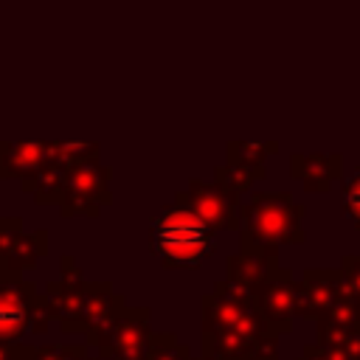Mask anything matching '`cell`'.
I'll use <instances>...</instances> for the list:
<instances>
[{"instance_id":"6da1fadb","label":"cell","mask_w":360,"mask_h":360,"mask_svg":"<svg viewBox=\"0 0 360 360\" xmlns=\"http://www.w3.org/2000/svg\"><path fill=\"white\" fill-rule=\"evenodd\" d=\"M200 332L205 360H278V335L253 295L228 278L200 298Z\"/></svg>"},{"instance_id":"7a4b0ae2","label":"cell","mask_w":360,"mask_h":360,"mask_svg":"<svg viewBox=\"0 0 360 360\" xmlns=\"http://www.w3.org/2000/svg\"><path fill=\"white\" fill-rule=\"evenodd\" d=\"M304 202H295L290 191H256L242 202L239 214V250L256 256H278L284 245H301Z\"/></svg>"},{"instance_id":"3957f363","label":"cell","mask_w":360,"mask_h":360,"mask_svg":"<svg viewBox=\"0 0 360 360\" xmlns=\"http://www.w3.org/2000/svg\"><path fill=\"white\" fill-rule=\"evenodd\" d=\"M146 245L166 270L197 267L217 253V233L188 205L174 200L146 222Z\"/></svg>"},{"instance_id":"277c9868","label":"cell","mask_w":360,"mask_h":360,"mask_svg":"<svg viewBox=\"0 0 360 360\" xmlns=\"http://www.w3.org/2000/svg\"><path fill=\"white\" fill-rule=\"evenodd\" d=\"M87 346H96L104 360H149L155 349L152 309L124 307L87 338Z\"/></svg>"},{"instance_id":"5b68a950","label":"cell","mask_w":360,"mask_h":360,"mask_svg":"<svg viewBox=\"0 0 360 360\" xmlns=\"http://www.w3.org/2000/svg\"><path fill=\"white\" fill-rule=\"evenodd\" d=\"M110 177H112V169L107 163H101L98 158L76 163L68 172L65 191H62V200H59L62 217H76V214L96 217L101 211V205H110L112 202Z\"/></svg>"},{"instance_id":"8992f818","label":"cell","mask_w":360,"mask_h":360,"mask_svg":"<svg viewBox=\"0 0 360 360\" xmlns=\"http://www.w3.org/2000/svg\"><path fill=\"white\" fill-rule=\"evenodd\" d=\"M177 202L188 205L214 233L217 231H239V214H242V194L225 188L222 183H205L191 177L183 191L174 194Z\"/></svg>"},{"instance_id":"52a82bcc","label":"cell","mask_w":360,"mask_h":360,"mask_svg":"<svg viewBox=\"0 0 360 360\" xmlns=\"http://www.w3.org/2000/svg\"><path fill=\"white\" fill-rule=\"evenodd\" d=\"M84 295H87V278H84L79 262L73 259V253H62L59 276L45 284V298L53 304L62 332H68V335H79L82 332Z\"/></svg>"},{"instance_id":"ba28073f","label":"cell","mask_w":360,"mask_h":360,"mask_svg":"<svg viewBox=\"0 0 360 360\" xmlns=\"http://www.w3.org/2000/svg\"><path fill=\"white\" fill-rule=\"evenodd\" d=\"M45 253H48L45 228L25 233L22 217H0V276L25 278L22 273L31 270Z\"/></svg>"},{"instance_id":"9c48e42d","label":"cell","mask_w":360,"mask_h":360,"mask_svg":"<svg viewBox=\"0 0 360 360\" xmlns=\"http://www.w3.org/2000/svg\"><path fill=\"white\" fill-rule=\"evenodd\" d=\"M39 295L37 281L0 276V340L25 343L22 338L31 335V312Z\"/></svg>"},{"instance_id":"30bf717a","label":"cell","mask_w":360,"mask_h":360,"mask_svg":"<svg viewBox=\"0 0 360 360\" xmlns=\"http://www.w3.org/2000/svg\"><path fill=\"white\" fill-rule=\"evenodd\" d=\"M253 301L262 312V318L270 323V329L281 338L292 332L295 318V276L290 267H273L270 276L253 290Z\"/></svg>"},{"instance_id":"8fae6325","label":"cell","mask_w":360,"mask_h":360,"mask_svg":"<svg viewBox=\"0 0 360 360\" xmlns=\"http://www.w3.org/2000/svg\"><path fill=\"white\" fill-rule=\"evenodd\" d=\"M346 287L349 284H346L340 267H309V270H304V276L295 281V315L318 321L321 315H326L340 301Z\"/></svg>"},{"instance_id":"7c38bea8","label":"cell","mask_w":360,"mask_h":360,"mask_svg":"<svg viewBox=\"0 0 360 360\" xmlns=\"http://www.w3.org/2000/svg\"><path fill=\"white\" fill-rule=\"evenodd\" d=\"M51 155L53 141H0V177H17L20 186H28Z\"/></svg>"},{"instance_id":"4fadbf2b","label":"cell","mask_w":360,"mask_h":360,"mask_svg":"<svg viewBox=\"0 0 360 360\" xmlns=\"http://www.w3.org/2000/svg\"><path fill=\"white\" fill-rule=\"evenodd\" d=\"M290 174L304 186V191L323 194L335 180L343 177V155L338 152H312V155H290Z\"/></svg>"},{"instance_id":"5bb4252c","label":"cell","mask_w":360,"mask_h":360,"mask_svg":"<svg viewBox=\"0 0 360 360\" xmlns=\"http://www.w3.org/2000/svg\"><path fill=\"white\" fill-rule=\"evenodd\" d=\"M73 166H76V163L65 155L62 141H53V155H51V160L34 174V180H31L28 186H22V191L34 194V200H37L39 205L59 202V200H62V191H65L68 172H70Z\"/></svg>"},{"instance_id":"9a60e30c","label":"cell","mask_w":360,"mask_h":360,"mask_svg":"<svg viewBox=\"0 0 360 360\" xmlns=\"http://www.w3.org/2000/svg\"><path fill=\"white\" fill-rule=\"evenodd\" d=\"M129 307L124 295L112 290V281H87V295H84V315H82V332L79 335H93L98 332L115 312Z\"/></svg>"},{"instance_id":"2e32d148","label":"cell","mask_w":360,"mask_h":360,"mask_svg":"<svg viewBox=\"0 0 360 360\" xmlns=\"http://www.w3.org/2000/svg\"><path fill=\"white\" fill-rule=\"evenodd\" d=\"M273 267H278V256H256L248 250H236L225 262V278L253 295V290L270 276Z\"/></svg>"},{"instance_id":"e0dca14e","label":"cell","mask_w":360,"mask_h":360,"mask_svg":"<svg viewBox=\"0 0 360 360\" xmlns=\"http://www.w3.org/2000/svg\"><path fill=\"white\" fill-rule=\"evenodd\" d=\"M278 152L276 141H228L225 143V158L231 166L259 172L264 174V160Z\"/></svg>"},{"instance_id":"ac0fdd59","label":"cell","mask_w":360,"mask_h":360,"mask_svg":"<svg viewBox=\"0 0 360 360\" xmlns=\"http://www.w3.org/2000/svg\"><path fill=\"white\" fill-rule=\"evenodd\" d=\"M318 346L335 352L340 360H360V329H326V326H318Z\"/></svg>"},{"instance_id":"d6986e66","label":"cell","mask_w":360,"mask_h":360,"mask_svg":"<svg viewBox=\"0 0 360 360\" xmlns=\"http://www.w3.org/2000/svg\"><path fill=\"white\" fill-rule=\"evenodd\" d=\"M28 360H96L87 354V343H45L31 346Z\"/></svg>"},{"instance_id":"ffe728a7","label":"cell","mask_w":360,"mask_h":360,"mask_svg":"<svg viewBox=\"0 0 360 360\" xmlns=\"http://www.w3.org/2000/svg\"><path fill=\"white\" fill-rule=\"evenodd\" d=\"M262 177H264V174H259V172H248V169H239V166H231V163H222V166L214 169V180L222 183L225 188L236 191V194L248 191V188L253 186V180H262Z\"/></svg>"},{"instance_id":"44dd1931","label":"cell","mask_w":360,"mask_h":360,"mask_svg":"<svg viewBox=\"0 0 360 360\" xmlns=\"http://www.w3.org/2000/svg\"><path fill=\"white\" fill-rule=\"evenodd\" d=\"M149 360H202V357H191V352L177 340L174 332H155V349Z\"/></svg>"},{"instance_id":"7402d4cb","label":"cell","mask_w":360,"mask_h":360,"mask_svg":"<svg viewBox=\"0 0 360 360\" xmlns=\"http://www.w3.org/2000/svg\"><path fill=\"white\" fill-rule=\"evenodd\" d=\"M340 208H343V214L349 217V222L360 231V169H354V172L343 180Z\"/></svg>"},{"instance_id":"603a6c76","label":"cell","mask_w":360,"mask_h":360,"mask_svg":"<svg viewBox=\"0 0 360 360\" xmlns=\"http://www.w3.org/2000/svg\"><path fill=\"white\" fill-rule=\"evenodd\" d=\"M340 273H343L346 284L352 287V292H354L357 301H360V253H346V256L340 259Z\"/></svg>"},{"instance_id":"cb8c5ba5","label":"cell","mask_w":360,"mask_h":360,"mask_svg":"<svg viewBox=\"0 0 360 360\" xmlns=\"http://www.w3.org/2000/svg\"><path fill=\"white\" fill-rule=\"evenodd\" d=\"M31 343H6L0 340V360H28Z\"/></svg>"},{"instance_id":"d4e9b609","label":"cell","mask_w":360,"mask_h":360,"mask_svg":"<svg viewBox=\"0 0 360 360\" xmlns=\"http://www.w3.org/2000/svg\"><path fill=\"white\" fill-rule=\"evenodd\" d=\"M295 360H340V357H338L335 352L318 346V343H309V346H304V352H301Z\"/></svg>"},{"instance_id":"484cf974","label":"cell","mask_w":360,"mask_h":360,"mask_svg":"<svg viewBox=\"0 0 360 360\" xmlns=\"http://www.w3.org/2000/svg\"><path fill=\"white\" fill-rule=\"evenodd\" d=\"M0 180H3V177H0Z\"/></svg>"},{"instance_id":"4316f807","label":"cell","mask_w":360,"mask_h":360,"mask_svg":"<svg viewBox=\"0 0 360 360\" xmlns=\"http://www.w3.org/2000/svg\"><path fill=\"white\" fill-rule=\"evenodd\" d=\"M202 360H205V357H202Z\"/></svg>"}]
</instances>
